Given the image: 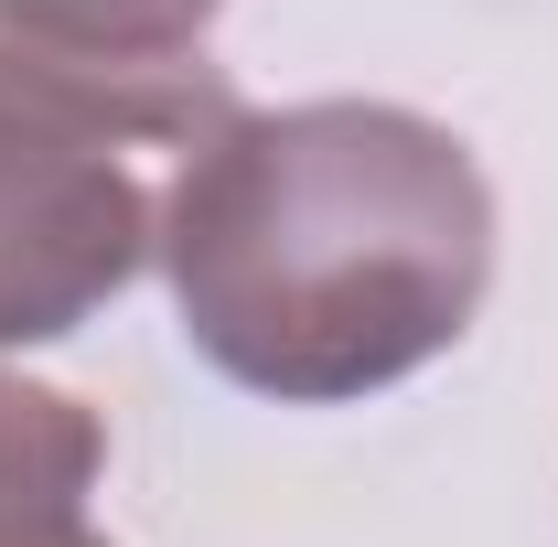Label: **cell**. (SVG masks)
Returning <instances> with one entry per match:
<instances>
[{"mask_svg": "<svg viewBox=\"0 0 558 547\" xmlns=\"http://www.w3.org/2000/svg\"><path fill=\"white\" fill-rule=\"evenodd\" d=\"M108 473V429L86 398L65 387H33V376H0V547L86 526V494Z\"/></svg>", "mask_w": 558, "mask_h": 547, "instance_id": "3957f363", "label": "cell"}, {"mask_svg": "<svg viewBox=\"0 0 558 547\" xmlns=\"http://www.w3.org/2000/svg\"><path fill=\"white\" fill-rule=\"evenodd\" d=\"M226 0H0L11 33L54 44V54H97V65H194Z\"/></svg>", "mask_w": 558, "mask_h": 547, "instance_id": "277c9868", "label": "cell"}, {"mask_svg": "<svg viewBox=\"0 0 558 547\" xmlns=\"http://www.w3.org/2000/svg\"><path fill=\"white\" fill-rule=\"evenodd\" d=\"M236 86L194 65H97L0 22V343H54L161 258V183Z\"/></svg>", "mask_w": 558, "mask_h": 547, "instance_id": "7a4b0ae2", "label": "cell"}, {"mask_svg": "<svg viewBox=\"0 0 558 547\" xmlns=\"http://www.w3.org/2000/svg\"><path fill=\"white\" fill-rule=\"evenodd\" d=\"M183 343L279 409H344L473 333L494 290L484 161L387 97L236 108L161 183Z\"/></svg>", "mask_w": 558, "mask_h": 547, "instance_id": "6da1fadb", "label": "cell"}, {"mask_svg": "<svg viewBox=\"0 0 558 547\" xmlns=\"http://www.w3.org/2000/svg\"><path fill=\"white\" fill-rule=\"evenodd\" d=\"M22 547H108V537H86V526H54V537H22Z\"/></svg>", "mask_w": 558, "mask_h": 547, "instance_id": "5b68a950", "label": "cell"}]
</instances>
